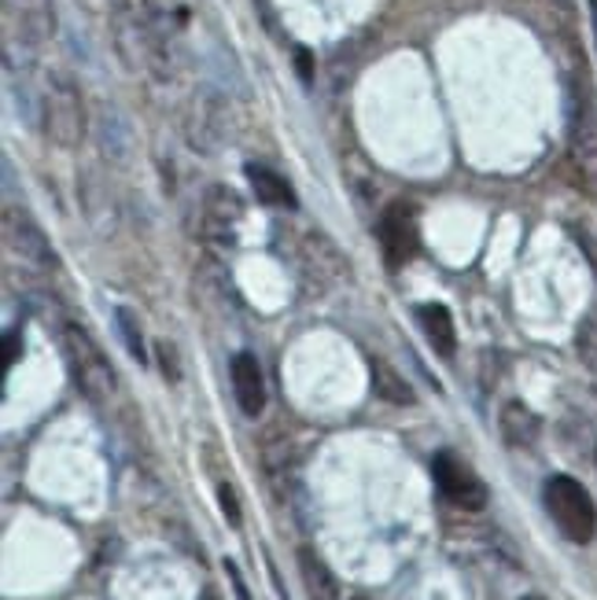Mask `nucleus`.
<instances>
[{"label":"nucleus","mask_w":597,"mask_h":600,"mask_svg":"<svg viewBox=\"0 0 597 600\" xmlns=\"http://www.w3.org/2000/svg\"><path fill=\"white\" fill-rule=\"evenodd\" d=\"M41 125L48 140L63 151H78L85 137H89V108H85V93L78 77L66 71H48L45 74V93H41Z\"/></svg>","instance_id":"f03ea898"},{"label":"nucleus","mask_w":597,"mask_h":600,"mask_svg":"<svg viewBox=\"0 0 597 600\" xmlns=\"http://www.w3.org/2000/svg\"><path fill=\"white\" fill-rule=\"evenodd\" d=\"M594 461H597V453H594Z\"/></svg>","instance_id":"c756f323"},{"label":"nucleus","mask_w":597,"mask_h":600,"mask_svg":"<svg viewBox=\"0 0 597 600\" xmlns=\"http://www.w3.org/2000/svg\"><path fill=\"white\" fill-rule=\"evenodd\" d=\"M156 354H159V369L162 376H167L170 383L181 380V365H178V351H173V343H167V339H159L156 343Z\"/></svg>","instance_id":"5701e85b"},{"label":"nucleus","mask_w":597,"mask_h":600,"mask_svg":"<svg viewBox=\"0 0 597 600\" xmlns=\"http://www.w3.org/2000/svg\"><path fill=\"white\" fill-rule=\"evenodd\" d=\"M590 30H594V48H597V0H590Z\"/></svg>","instance_id":"bb28decb"},{"label":"nucleus","mask_w":597,"mask_h":600,"mask_svg":"<svg viewBox=\"0 0 597 600\" xmlns=\"http://www.w3.org/2000/svg\"><path fill=\"white\" fill-rule=\"evenodd\" d=\"M377 240L391 269L406 266L413 250H417V221H413V210L402 207V203H391L377 221Z\"/></svg>","instance_id":"9d476101"},{"label":"nucleus","mask_w":597,"mask_h":600,"mask_svg":"<svg viewBox=\"0 0 597 600\" xmlns=\"http://www.w3.org/2000/svg\"><path fill=\"white\" fill-rule=\"evenodd\" d=\"M247 185H252L255 199L263 207H277V210H295L298 199H295V188L292 181L281 177L273 167H263V162H247Z\"/></svg>","instance_id":"ddd939ff"},{"label":"nucleus","mask_w":597,"mask_h":600,"mask_svg":"<svg viewBox=\"0 0 597 600\" xmlns=\"http://www.w3.org/2000/svg\"><path fill=\"white\" fill-rule=\"evenodd\" d=\"M114 325H119V335H122V343H126L130 357H137L141 365L148 362V346H144V332H141L137 314H133L130 306H119L114 309Z\"/></svg>","instance_id":"412c9836"},{"label":"nucleus","mask_w":597,"mask_h":600,"mask_svg":"<svg viewBox=\"0 0 597 600\" xmlns=\"http://www.w3.org/2000/svg\"><path fill=\"white\" fill-rule=\"evenodd\" d=\"M4 8H8V26H12L8 37H19V45L31 48V52L56 34L52 0H4Z\"/></svg>","instance_id":"1a4fd4ad"},{"label":"nucleus","mask_w":597,"mask_h":600,"mask_svg":"<svg viewBox=\"0 0 597 600\" xmlns=\"http://www.w3.org/2000/svg\"><path fill=\"white\" fill-rule=\"evenodd\" d=\"M572 140L575 148L590 151L594 148V100L586 85L572 82Z\"/></svg>","instance_id":"6ab92c4d"},{"label":"nucleus","mask_w":597,"mask_h":600,"mask_svg":"<svg viewBox=\"0 0 597 600\" xmlns=\"http://www.w3.org/2000/svg\"><path fill=\"white\" fill-rule=\"evenodd\" d=\"M524 600H543V597H524Z\"/></svg>","instance_id":"c85d7f7f"},{"label":"nucleus","mask_w":597,"mask_h":600,"mask_svg":"<svg viewBox=\"0 0 597 600\" xmlns=\"http://www.w3.org/2000/svg\"><path fill=\"white\" fill-rule=\"evenodd\" d=\"M0 236H4L8 255H15L19 262H26L34 269H52L56 262H60V258H56L52 240H48V232L37 225L26 210L4 207V225H0Z\"/></svg>","instance_id":"423d86ee"},{"label":"nucleus","mask_w":597,"mask_h":600,"mask_svg":"<svg viewBox=\"0 0 597 600\" xmlns=\"http://www.w3.org/2000/svg\"><path fill=\"white\" fill-rule=\"evenodd\" d=\"M199 600H218L215 593H204V597H199Z\"/></svg>","instance_id":"cd10ccee"},{"label":"nucleus","mask_w":597,"mask_h":600,"mask_svg":"<svg viewBox=\"0 0 597 600\" xmlns=\"http://www.w3.org/2000/svg\"><path fill=\"white\" fill-rule=\"evenodd\" d=\"M181 133L185 144L199 155H218L229 144V103L226 96L210 85H199L188 96L185 114H181Z\"/></svg>","instance_id":"20e7f679"},{"label":"nucleus","mask_w":597,"mask_h":600,"mask_svg":"<svg viewBox=\"0 0 597 600\" xmlns=\"http://www.w3.org/2000/svg\"><path fill=\"white\" fill-rule=\"evenodd\" d=\"M543 501H546V512H550L557 530H561L568 541H575V546L594 541V535H597V505H594L590 490H586L580 479L550 476L546 479Z\"/></svg>","instance_id":"7ed1b4c3"},{"label":"nucleus","mask_w":597,"mask_h":600,"mask_svg":"<svg viewBox=\"0 0 597 600\" xmlns=\"http://www.w3.org/2000/svg\"><path fill=\"white\" fill-rule=\"evenodd\" d=\"M93 137L103 159L111 167H126L133 155V125L126 119V111L114 108V103H96L93 111Z\"/></svg>","instance_id":"6e6552de"},{"label":"nucleus","mask_w":597,"mask_h":600,"mask_svg":"<svg viewBox=\"0 0 597 600\" xmlns=\"http://www.w3.org/2000/svg\"><path fill=\"white\" fill-rule=\"evenodd\" d=\"M498 428H502L505 446L527 450V446H535L538 434H543V420H538L524 402H505L502 416H498Z\"/></svg>","instance_id":"4468645a"},{"label":"nucleus","mask_w":597,"mask_h":600,"mask_svg":"<svg viewBox=\"0 0 597 600\" xmlns=\"http://www.w3.org/2000/svg\"><path fill=\"white\" fill-rule=\"evenodd\" d=\"M417 317H421V328H425L431 351H436L439 357H454V351H458L454 314H450L442 303H425V306H417Z\"/></svg>","instance_id":"2eb2a0df"},{"label":"nucleus","mask_w":597,"mask_h":600,"mask_svg":"<svg viewBox=\"0 0 597 600\" xmlns=\"http://www.w3.org/2000/svg\"><path fill=\"white\" fill-rule=\"evenodd\" d=\"M369 383H373V394L388 405H417V394L413 387L406 383V376L394 369L391 362L383 357H369Z\"/></svg>","instance_id":"dca6fc26"},{"label":"nucleus","mask_w":597,"mask_h":600,"mask_svg":"<svg viewBox=\"0 0 597 600\" xmlns=\"http://www.w3.org/2000/svg\"><path fill=\"white\" fill-rule=\"evenodd\" d=\"M63 357L71 365L74 383L89 394L93 402H103L114 391V369L100 343L85 332L82 325H63Z\"/></svg>","instance_id":"39448f33"},{"label":"nucleus","mask_w":597,"mask_h":600,"mask_svg":"<svg viewBox=\"0 0 597 600\" xmlns=\"http://www.w3.org/2000/svg\"><path fill=\"white\" fill-rule=\"evenodd\" d=\"M229 380H233V394H236V405L244 416H258L266 409V380H263V369H258L255 354L240 351L229 365Z\"/></svg>","instance_id":"f8f14e48"},{"label":"nucleus","mask_w":597,"mask_h":600,"mask_svg":"<svg viewBox=\"0 0 597 600\" xmlns=\"http://www.w3.org/2000/svg\"><path fill=\"white\" fill-rule=\"evenodd\" d=\"M295 74L303 85H314V56L310 48H295Z\"/></svg>","instance_id":"b1692460"},{"label":"nucleus","mask_w":597,"mask_h":600,"mask_svg":"<svg viewBox=\"0 0 597 600\" xmlns=\"http://www.w3.org/2000/svg\"><path fill=\"white\" fill-rule=\"evenodd\" d=\"M218 505H221V512H226L229 527H240V524H244V512H240L236 490L229 487V482H221V487H218Z\"/></svg>","instance_id":"4be33fe9"},{"label":"nucleus","mask_w":597,"mask_h":600,"mask_svg":"<svg viewBox=\"0 0 597 600\" xmlns=\"http://www.w3.org/2000/svg\"><path fill=\"white\" fill-rule=\"evenodd\" d=\"M226 575H229V583H233L236 600H255V597H252V589H247V583H244V575H240L236 560H226Z\"/></svg>","instance_id":"a878e982"},{"label":"nucleus","mask_w":597,"mask_h":600,"mask_svg":"<svg viewBox=\"0 0 597 600\" xmlns=\"http://www.w3.org/2000/svg\"><path fill=\"white\" fill-rule=\"evenodd\" d=\"M298 575H303V586H306V593H310V600H336L340 597V583H336V575L310 546L298 549Z\"/></svg>","instance_id":"f3484780"},{"label":"nucleus","mask_w":597,"mask_h":600,"mask_svg":"<svg viewBox=\"0 0 597 600\" xmlns=\"http://www.w3.org/2000/svg\"><path fill=\"white\" fill-rule=\"evenodd\" d=\"M575 354H580L583 369L590 372V380L597 387V309H590L580 321V328H575Z\"/></svg>","instance_id":"aec40b11"},{"label":"nucleus","mask_w":597,"mask_h":600,"mask_svg":"<svg viewBox=\"0 0 597 600\" xmlns=\"http://www.w3.org/2000/svg\"><path fill=\"white\" fill-rule=\"evenodd\" d=\"M431 479L442 498L461 512H484L487 509V482L468 468L465 461H458L454 453H436L431 457Z\"/></svg>","instance_id":"0eeeda50"},{"label":"nucleus","mask_w":597,"mask_h":600,"mask_svg":"<svg viewBox=\"0 0 597 600\" xmlns=\"http://www.w3.org/2000/svg\"><path fill=\"white\" fill-rule=\"evenodd\" d=\"M303 266H306V273H329V277H340V250H336L329 240L321 236V232H306L303 236Z\"/></svg>","instance_id":"a211bd4d"},{"label":"nucleus","mask_w":597,"mask_h":600,"mask_svg":"<svg viewBox=\"0 0 597 600\" xmlns=\"http://www.w3.org/2000/svg\"><path fill=\"white\" fill-rule=\"evenodd\" d=\"M19 357H23V335H19V332H8V335H4V372L15 369Z\"/></svg>","instance_id":"393cba45"},{"label":"nucleus","mask_w":597,"mask_h":600,"mask_svg":"<svg viewBox=\"0 0 597 600\" xmlns=\"http://www.w3.org/2000/svg\"><path fill=\"white\" fill-rule=\"evenodd\" d=\"M111 37L114 52L130 71H144L156 82H173L178 74V48H173L170 26L162 23L159 12H144V8L119 0L111 12Z\"/></svg>","instance_id":"f257e3e1"},{"label":"nucleus","mask_w":597,"mask_h":600,"mask_svg":"<svg viewBox=\"0 0 597 600\" xmlns=\"http://www.w3.org/2000/svg\"><path fill=\"white\" fill-rule=\"evenodd\" d=\"M244 221V199L229 185H210L204 192V232L218 244H229Z\"/></svg>","instance_id":"9b49d317"}]
</instances>
